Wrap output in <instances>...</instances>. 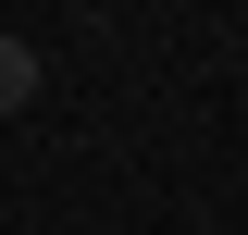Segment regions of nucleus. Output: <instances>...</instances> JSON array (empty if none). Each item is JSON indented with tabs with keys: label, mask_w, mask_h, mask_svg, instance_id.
Returning a JSON list of instances; mask_svg holds the SVG:
<instances>
[{
	"label": "nucleus",
	"mask_w": 248,
	"mask_h": 235,
	"mask_svg": "<svg viewBox=\"0 0 248 235\" xmlns=\"http://www.w3.org/2000/svg\"><path fill=\"white\" fill-rule=\"evenodd\" d=\"M25 99H37V50L0 25V112H25Z\"/></svg>",
	"instance_id": "1"
}]
</instances>
